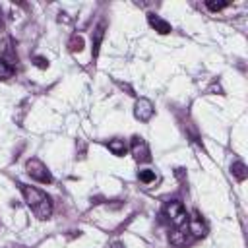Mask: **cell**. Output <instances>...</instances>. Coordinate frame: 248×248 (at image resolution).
<instances>
[{"mask_svg":"<svg viewBox=\"0 0 248 248\" xmlns=\"http://www.w3.org/2000/svg\"><path fill=\"white\" fill-rule=\"evenodd\" d=\"M17 186H19V192H21L27 207L33 211V215L37 219H48L52 215V200L43 190L23 184V182H17Z\"/></svg>","mask_w":248,"mask_h":248,"instance_id":"cell-1","label":"cell"},{"mask_svg":"<svg viewBox=\"0 0 248 248\" xmlns=\"http://www.w3.org/2000/svg\"><path fill=\"white\" fill-rule=\"evenodd\" d=\"M163 213H165V217L170 221V225H172L174 229H180V227H186V225H188V217H190V215H188L184 203L178 202V200L169 202V203L165 205Z\"/></svg>","mask_w":248,"mask_h":248,"instance_id":"cell-2","label":"cell"},{"mask_svg":"<svg viewBox=\"0 0 248 248\" xmlns=\"http://www.w3.org/2000/svg\"><path fill=\"white\" fill-rule=\"evenodd\" d=\"M25 169H27V174H29L33 180H37V182H41V184H50V182H52V174L48 172L46 165H45L41 159H37V157L29 159V161L25 163Z\"/></svg>","mask_w":248,"mask_h":248,"instance_id":"cell-3","label":"cell"},{"mask_svg":"<svg viewBox=\"0 0 248 248\" xmlns=\"http://www.w3.org/2000/svg\"><path fill=\"white\" fill-rule=\"evenodd\" d=\"M130 151L134 155V159L138 163H149L151 161V151H149V145L143 138L140 136H134L132 138V143H130Z\"/></svg>","mask_w":248,"mask_h":248,"instance_id":"cell-4","label":"cell"},{"mask_svg":"<svg viewBox=\"0 0 248 248\" xmlns=\"http://www.w3.org/2000/svg\"><path fill=\"white\" fill-rule=\"evenodd\" d=\"M153 112H155V108H153V103H151L149 99L140 97V99L136 101V105H134V116H136L140 122H147V120H151Z\"/></svg>","mask_w":248,"mask_h":248,"instance_id":"cell-5","label":"cell"},{"mask_svg":"<svg viewBox=\"0 0 248 248\" xmlns=\"http://www.w3.org/2000/svg\"><path fill=\"white\" fill-rule=\"evenodd\" d=\"M188 232L192 236V240L196 238H203L205 232H207V227H205V221L200 217L198 211H194L190 217H188Z\"/></svg>","mask_w":248,"mask_h":248,"instance_id":"cell-6","label":"cell"},{"mask_svg":"<svg viewBox=\"0 0 248 248\" xmlns=\"http://www.w3.org/2000/svg\"><path fill=\"white\" fill-rule=\"evenodd\" d=\"M147 21H149V25H151L157 33H161V35H167V33H170V31H172L170 23H169V21H165L163 17H159L157 14H147Z\"/></svg>","mask_w":248,"mask_h":248,"instance_id":"cell-7","label":"cell"},{"mask_svg":"<svg viewBox=\"0 0 248 248\" xmlns=\"http://www.w3.org/2000/svg\"><path fill=\"white\" fill-rule=\"evenodd\" d=\"M107 147H108V151H110L112 155H116V157H122V155L128 151V145H126L124 140H110V141L107 143Z\"/></svg>","mask_w":248,"mask_h":248,"instance_id":"cell-8","label":"cell"},{"mask_svg":"<svg viewBox=\"0 0 248 248\" xmlns=\"http://www.w3.org/2000/svg\"><path fill=\"white\" fill-rule=\"evenodd\" d=\"M103 35H105V23H99L97 29H95V37H93V48H91L93 58H97V54H99V46H101Z\"/></svg>","mask_w":248,"mask_h":248,"instance_id":"cell-9","label":"cell"},{"mask_svg":"<svg viewBox=\"0 0 248 248\" xmlns=\"http://www.w3.org/2000/svg\"><path fill=\"white\" fill-rule=\"evenodd\" d=\"M14 72H16L14 64H12V62H8L6 58H0V81L10 79V78L14 76Z\"/></svg>","mask_w":248,"mask_h":248,"instance_id":"cell-10","label":"cell"},{"mask_svg":"<svg viewBox=\"0 0 248 248\" xmlns=\"http://www.w3.org/2000/svg\"><path fill=\"white\" fill-rule=\"evenodd\" d=\"M231 170H232V174H234L236 180H240V182L246 180V165L242 161H234L232 167H231Z\"/></svg>","mask_w":248,"mask_h":248,"instance_id":"cell-11","label":"cell"},{"mask_svg":"<svg viewBox=\"0 0 248 248\" xmlns=\"http://www.w3.org/2000/svg\"><path fill=\"white\" fill-rule=\"evenodd\" d=\"M138 178H140L143 184H151V182H155V170H151V169H143V170L138 172Z\"/></svg>","mask_w":248,"mask_h":248,"instance_id":"cell-12","label":"cell"},{"mask_svg":"<svg viewBox=\"0 0 248 248\" xmlns=\"http://www.w3.org/2000/svg\"><path fill=\"white\" fill-rule=\"evenodd\" d=\"M205 6H207V10H211V12H219V10L227 8V6H229V2H213V0H207V2H205Z\"/></svg>","mask_w":248,"mask_h":248,"instance_id":"cell-13","label":"cell"},{"mask_svg":"<svg viewBox=\"0 0 248 248\" xmlns=\"http://www.w3.org/2000/svg\"><path fill=\"white\" fill-rule=\"evenodd\" d=\"M81 45H83V39L78 37V35H74L72 41H70V48H72V50H81Z\"/></svg>","mask_w":248,"mask_h":248,"instance_id":"cell-14","label":"cell"},{"mask_svg":"<svg viewBox=\"0 0 248 248\" xmlns=\"http://www.w3.org/2000/svg\"><path fill=\"white\" fill-rule=\"evenodd\" d=\"M37 66H39V68H46V66H48V62H46L45 58H37Z\"/></svg>","mask_w":248,"mask_h":248,"instance_id":"cell-15","label":"cell"},{"mask_svg":"<svg viewBox=\"0 0 248 248\" xmlns=\"http://www.w3.org/2000/svg\"><path fill=\"white\" fill-rule=\"evenodd\" d=\"M110 248H124V244H122V242H118V240H114V242L110 244Z\"/></svg>","mask_w":248,"mask_h":248,"instance_id":"cell-16","label":"cell"},{"mask_svg":"<svg viewBox=\"0 0 248 248\" xmlns=\"http://www.w3.org/2000/svg\"><path fill=\"white\" fill-rule=\"evenodd\" d=\"M4 29V21H2V12H0V31Z\"/></svg>","mask_w":248,"mask_h":248,"instance_id":"cell-17","label":"cell"}]
</instances>
